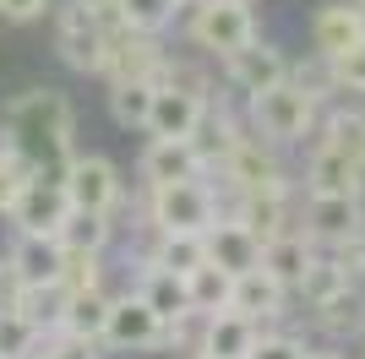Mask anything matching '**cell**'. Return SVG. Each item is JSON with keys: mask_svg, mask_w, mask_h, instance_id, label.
Listing matches in <instances>:
<instances>
[{"mask_svg": "<svg viewBox=\"0 0 365 359\" xmlns=\"http://www.w3.org/2000/svg\"><path fill=\"white\" fill-rule=\"evenodd\" d=\"M66 212H71V196H66L61 175H33L22 191L11 196V234H61Z\"/></svg>", "mask_w": 365, "mask_h": 359, "instance_id": "8fae6325", "label": "cell"}, {"mask_svg": "<svg viewBox=\"0 0 365 359\" xmlns=\"http://www.w3.org/2000/svg\"><path fill=\"white\" fill-rule=\"evenodd\" d=\"M349 283V272L333 261V251H317V261L305 267V278H300V288H294V299L300 305H317V299H327L333 288H344Z\"/></svg>", "mask_w": 365, "mask_h": 359, "instance_id": "1f68e13d", "label": "cell"}, {"mask_svg": "<svg viewBox=\"0 0 365 359\" xmlns=\"http://www.w3.org/2000/svg\"><path fill=\"white\" fill-rule=\"evenodd\" d=\"M229 196H245V191H273V196H294V185L300 180H289V169H284V158H278L273 142H262L251 125H245L235 142H229V152L213 164V175H207Z\"/></svg>", "mask_w": 365, "mask_h": 359, "instance_id": "277c9868", "label": "cell"}, {"mask_svg": "<svg viewBox=\"0 0 365 359\" xmlns=\"http://www.w3.org/2000/svg\"><path fill=\"white\" fill-rule=\"evenodd\" d=\"M180 6H191V0H180Z\"/></svg>", "mask_w": 365, "mask_h": 359, "instance_id": "7bdbcfd3", "label": "cell"}, {"mask_svg": "<svg viewBox=\"0 0 365 359\" xmlns=\"http://www.w3.org/2000/svg\"><path fill=\"white\" fill-rule=\"evenodd\" d=\"M305 359H349V354H344L338 343H322V348H311V343H305Z\"/></svg>", "mask_w": 365, "mask_h": 359, "instance_id": "f35d334b", "label": "cell"}, {"mask_svg": "<svg viewBox=\"0 0 365 359\" xmlns=\"http://www.w3.org/2000/svg\"><path fill=\"white\" fill-rule=\"evenodd\" d=\"M327 76H333L338 98H365V38H360V44H349L344 55L327 60Z\"/></svg>", "mask_w": 365, "mask_h": 359, "instance_id": "d6a6232c", "label": "cell"}, {"mask_svg": "<svg viewBox=\"0 0 365 359\" xmlns=\"http://www.w3.org/2000/svg\"><path fill=\"white\" fill-rule=\"evenodd\" d=\"M109 288H71L66 294V311H61V332L66 338H88V343H98L104 338V321H109Z\"/></svg>", "mask_w": 365, "mask_h": 359, "instance_id": "484cf974", "label": "cell"}, {"mask_svg": "<svg viewBox=\"0 0 365 359\" xmlns=\"http://www.w3.org/2000/svg\"><path fill=\"white\" fill-rule=\"evenodd\" d=\"M98 343H104V354H153V348H164V321L137 288H125L109 299V321Z\"/></svg>", "mask_w": 365, "mask_h": 359, "instance_id": "ba28073f", "label": "cell"}, {"mask_svg": "<svg viewBox=\"0 0 365 359\" xmlns=\"http://www.w3.org/2000/svg\"><path fill=\"white\" fill-rule=\"evenodd\" d=\"M61 185L66 196H71V207H88V212H120L125 202V180L120 169L109 164V158H98V152H71V164L61 169Z\"/></svg>", "mask_w": 365, "mask_h": 359, "instance_id": "9c48e42d", "label": "cell"}, {"mask_svg": "<svg viewBox=\"0 0 365 359\" xmlns=\"http://www.w3.org/2000/svg\"><path fill=\"white\" fill-rule=\"evenodd\" d=\"M49 11H55V0H0V22H11V28L44 22Z\"/></svg>", "mask_w": 365, "mask_h": 359, "instance_id": "8d00e7d4", "label": "cell"}, {"mask_svg": "<svg viewBox=\"0 0 365 359\" xmlns=\"http://www.w3.org/2000/svg\"><path fill=\"white\" fill-rule=\"evenodd\" d=\"M191 359H218V354H191Z\"/></svg>", "mask_w": 365, "mask_h": 359, "instance_id": "60d3db41", "label": "cell"}, {"mask_svg": "<svg viewBox=\"0 0 365 359\" xmlns=\"http://www.w3.org/2000/svg\"><path fill=\"white\" fill-rule=\"evenodd\" d=\"M289 66H294V60L284 55L273 38H262V33H257L251 44H240L235 55L218 60V76H224V88L245 104V98H257V93L278 88V82H289Z\"/></svg>", "mask_w": 365, "mask_h": 359, "instance_id": "52a82bcc", "label": "cell"}, {"mask_svg": "<svg viewBox=\"0 0 365 359\" xmlns=\"http://www.w3.org/2000/svg\"><path fill=\"white\" fill-rule=\"evenodd\" d=\"M104 44H109V28H104V16L93 11L88 0H66V6H55V55H61L66 71L98 76V66H104Z\"/></svg>", "mask_w": 365, "mask_h": 359, "instance_id": "8992f818", "label": "cell"}, {"mask_svg": "<svg viewBox=\"0 0 365 359\" xmlns=\"http://www.w3.org/2000/svg\"><path fill=\"white\" fill-rule=\"evenodd\" d=\"M0 142L16 147L38 175H61L76 152V104L61 88H28L0 104Z\"/></svg>", "mask_w": 365, "mask_h": 359, "instance_id": "6da1fadb", "label": "cell"}, {"mask_svg": "<svg viewBox=\"0 0 365 359\" xmlns=\"http://www.w3.org/2000/svg\"><path fill=\"white\" fill-rule=\"evenodd\" d=\"M137 261H158V267L169 272H191L207 261V234H185V229H164V234H148V245H142Z\"/></svg>", "mask_w": 365, "mask_h": 359, "instance_id": "d4e9b609", "label": "cell"}, {"mask_svg": "<svg viewBox=\"0 0 365 359\" xmlns=\"http://www.w3.org/2000/svg\"><path fill=\"white\" fill-rule=\"evenodd\" d=\"M6 261L16 267L22 283H61L66 245H61V234H16L11 245H6Z\"/></svg>", "mask_w": 365, "mask_h": 359, "instance_id": "ac0fdd59", "label": "cell"}, {"mask_svg": "<svg viewBox=\"0 0 365 359\" xmlns=\"http://www.w3.org/2000/svg\"><path fill=\"white\" fill-rule=\"evenodd\" d=\"M137 294L158 311V321H175V316L197 311L185 272H169V267H158V261H137Z\"/></svg>", "mask_w": 365, "mask_h": 359, "instance_id": "44dd1931", "label": "cell"}, {"mask_svg": "<svg viewBox=\"0 0 365 359\" xmlns=\"http://www.w3.org/2000/svg\"><path fill=\"white\" fill-rule=\"evenodd\" d=\"M115 218L109 212H88V207H71L66 212V224H61V245L66 251H98L109 256V245H115Z\"/></svg>", "mask_w": 365, "mask_h": 359, "instance_id": "83f0119b", "label": "cell"}, {"mask_svg": "<svg viewBox=\"0 0 365 359\" xmlns=\"http://www.w3.org/2000/svg\"><path fill=\"white\" fill-rule=\"evenodd\" d=\"M311 261H317V245H311L300 229H284V234L262 239V267L273 272L289 294L300 288V278H305V267H311Z\"/></svg>", "mask_w": 365, "mask_h": 359, "instance_id": "cb8c5ba5", "label": "cell"}, {"mask_svg": "<svg viewBox=\"0 0 365 359\" xmlns=\"http://www.w3.org/2000/svg\"><path fill=\"white\" fill-rule=\"evenodd\" d=\"M322 109H327V98H317L311 88H300L289 76V82H278V88L245 98V125H251L262 142H273V147L284 152V147H300V142L317 136Z\"/></svg>", "mask_w": 365, "mask_h": 359, "instance_id": "7a4b0ae2", "label": "cell"}, {"mask_svg": "<svg viewBox=\"0 0 365 359\" xmlns=\"http://www.w3.org/2000/svg\"><path fill=\"white\" fill-rule=\"evenodd\" d=\"M224 218V191L213 180H169V185H142V229L164 234V229H185V234H207Z\"/></svg>", "mask_w": 365, "mask_h": 359, "instance_id": "3957f363", "label": "cell"}, {"mask_svg": "<svg viewBox=\"0 0 365 359\" xmlns=\"http://www.w3.org/2000/svg\"><path fill=\"white\" fill-rule=\"evenodd\" d=\"M33 359H104V343H88V338H66V332H44Z\"/></svg>", "mask_w": 365, "mask_h": 359, "instance_id": "836d02e7", "label": "cell"}, {"mask_svg": "<svg viewBox=\"0 0 365 359\" xmlns=\"http://www.w3.org/2000/svg\"><path fill=\"white\" fill-rule=\"evenodd\" d=\"M300 191L305 196H365V164L349 158L344 147L333 142H311L305 152V175H300Z\"/></svg>", "mask_w": 365, "mask_h": 359, "instance_id": "4fadbf2b", "label": "cell"}, {"mask_svg": "<svg viewBox=\"0 0 365 359\" xmlns=\"http://www.w3.org/2000/svg\"><path fill=\"white\" fill-rule=\"evenodd\" d=\"M317 136L322 142H333V147H344L349 152V158H360L365 164V115L360 109H322V125H317ZM317 136H311V142H317Z\"/></svg>", "mask_w": 365, "mask_h": 359, "instance_id": "f1b7e54d", "label": "cell"}, {"mask_svg": "<svg viewBox=\"0 0 365 359\" xmlns=\"http://www.w3.org/2000/svg\"><path fill=\"white\" fill-rule=\"evenodd\" d=\"M300 234L311 239L317 251H333L344 239L365 234V196H305Z\"/></svg>", "mask_w": 365, "mask_h": 359, "instance_id": "7c38bea8", "label": "cell"}, {"mask_svg": "<svg viewBox=\"0 0 365 359\" xmlns=\"http://www.w3.org/2000/svg\"><path fill=\"white\" fill-rule=\"evenodd\" d=\"M207 158H202L197 136H148V147L137 158L142 185H169V180H202Z\"/></svg>", "mask_w": 365, "mask_h": 359, "instance_id": "5bb4252c", "label": "cell"}, {"mask_svg": "<svg viewBox=\"0 0 365 359\" xmlns=\"http://www.w3.org/2000/svg\"><path fill=\"white\" fill-rule=\"evenodd\" d=\"M180 28H185V44L202 60H224L262 33L251 0H191L180 11Z\"/></svg>", "mask_w": 365, "mask_h": 359, "instance_id": "5b68a950", "label": "cell"}, {"mask_svg": "<svg viewBox=\"0 0 365 359\" xmlns=\"http://www.w3.org/2000/svg\"><path fill=\"white\" fill-rule=\"evenodd\" d=\"M311 311V327L327 338V343H365V283L360 278H349L344 288H333L327 299H317V305H305Z\"/></svg>", "mask_w": 365, "mask_h": 359, "instance_id": "9a60e30c", "label": "cell"}, {"mask_svg": "<svg viewBox=\"0 0 365 359\" xmlns=\"http://www.w3.org/2000/svg\"><path fill=\"white\" fill-rule=\"evenodd\" d=\"M289 202H294V196L245 191V196H229L224 212H229V218H240L257 239H273V234H284V229H294V224H289Z\"/></svg>", "mask_w": 365, "mask_h": 359, "instance_id": "7402d4cb", "label": "cell"}, {"mask_svg": "<svg viewBox=\"0 0 365 359\" xmlns=\"http://www.w3.org/2000/svg\"><path fill=\"white\" fill-rule=\"evenodd\" d=\"M289 288L278 283L273 272L262 267H245V272H235V288H229V311H240V316H251V321H262V327H278L284 316H289Z\"/></svg>", "mask_w": 365, "mask_h": 359, "instance_id": "2e32d148", "label": "cell"}, {"mask_svg": "<svg viewBox=\"0 0 365 359\" xmlns=\"http://www.w3.org/2000/svg\"><path fill=\"white\" fill-rule=\"evenodd\" d=\"M360 38H365V28H360V6H354V0L317 6V16H311V55L333 60L349 44H360Z\"/></svg>", "mask_w": 365, "mask_h": 359, "instance_id": "d6986e66", "label": "cell"}, {"mask_svg": "<svg viewBox=\"0 0 365 359\" xmlns=\"http://www.w3.org/2000/svg\"><path fill=\"white\" fill-rule=\"evenodd\" d=\"M153 93H158V82H148V76H131V82H109V120L120 125V131H142L148 136V115H153Z\"/></svg>", "mask_w": 365, "mask_h": 359, "instance_id": "4316f807", "label": "cell"}, {"mask_svg": "<svg viewBox=\"0 0 365 359\" xmlns=\"http://www.w3.org/2000/svg\"><path fill=\"white\" fill-rule=\"evenodd\" d=\"M354 6H360V28H365V0H354Z\"/></svg>", "mask_w": 365, "mask_h": 359, "instance_id": "ab89813d", "label": "cell"}, {"mask_svg": "<svg viewBox=\"0 0 365 359\" xmlns=\"http://www.w3.org/2000/svg\"><path fill=\"white\" fill-rule=\"evenodd\" d=\"M207 261H218L224 272H245L262 261V239L251 234V229L240 224V218H218L213 229H207Z\"/></svg>", "mask_w": 365, "mask_h": 359, "instance_id": "603a6c76", "label": "cell"}, {"mask_svg": "<svg viewBox=\"0 0 365 359\" xmlns=\"http://www.w3.org/2000/svg\"><path fill=\"white\" fill-rule=\"evenodd\" d=\"M257 338H262V321H251V316H240V311H213L207 321H202V343H197V354L245 359L251 348H257Z\"/></svg>", "mask_w": 365, "mask_h": 359, "instance_id": "ffe728a7", "label": "cell"}, {"mask_svg": "<svg viewBox=\"0 0 365 359\" xmlns=\"http://www.w3.org/2000/svg\"><path fill=\"white\" fill-rule=\"evenodd\" d=\"M333 261L349 272V278H360V283H365V234H354V239H344V245H333Z\"/></svg>", "mask_w": 365, "mask_h": 359, "instance_id": "74e56055", "label": "cell"}, {"mask_svg": "<svg viewBox=\"0 0 365 359\" xmlns=\"http://www.w3.org/2000/svg\"><path fill=\"white\" fill-rule=\"evenodd\" d=\"M0 359H22V354H0Z\"/></svg>", "mask_w": 365, "mask_h": 359, "instance_id": "b9f144b4", "label": "cell"}, {"mask_svg": "<svg viewBox=\"0 0 365 359\" xmlns=\"http://www.w3.org/2000/svg\"><path fill=\"white\" fill-rule=\"evenodd\" d=\"M33 175H38V169H33V164H28V158H22L16 147H6V142H0V212L11 207V196L22 191V185H28Z\"/></svg>", "mask_w": 365, "mask_h": 359, "instance_id": "e575fe53", "label": "cell"}, {"mask_svg": "<svg viewBox=\"0 0 365 359\" xmlns=\"http://www.w3.org/2000/svg\"><path fill=\"white\" fill-rule=\"evenodd\" d=\"M245 359H305V338L300 332H284V327H262L257 348Z\"/></svg>", "mask_w": 365, "mask_h": 359, "instance_id": "d590c367", "label": "cell"}, {"mask_svg": "<svg viewBox=\"0 0 365 359\" xmlns=\"http://www.w3.org/2000/svg\"><path fill=\"white\" fill-rule=\"evenodd\" d=\"M164 38L158 33H137V28H115L104 44V66H98V82H131V76H148V82H158L164 76Z\"/></svg>", "mask_w": 365, "mask_h": 359, "instance_id": "30bf717a", "label": "cell"}, {"mask_svg": "<svg viewBox=\"0 0 365 359\" xmlns=\"http://www.w3.org/2000/svg\"><path fill=\"white\" fill-rule=\"evenodd\" d=\"M191 305H197L202 316H213V311H229V288H235V272H224L218 261H202L191 278Z\"/></svg>", "mask_w": 365, "mask_h": 359, "instance_id": "f546056e", "label": "cell"}, {"mask_svg": "<svg viewBox=\"0 0 365 359\" xmlns=\"http://www.w3.org/2000/svg\"><path fill=\"white\" fill-rule=\"evenodd\" d=\"M180 0H120V16H125V28H137V33H158L164 38L175 22H180Z\"/></svg>", "mask_w": 365, "mask_h": 359, "instance_id": "4dcf8cb0", "label": "cell"}, {"mask_svg": "<svg viewBox=\"0 0 365 359\" xmlns=\"http://www.w3.org/2000/svg\"><path fill=\"white\" fill-rule=\"evenodd\" d=\"M202 115H207V98H202V93L175 88V82H158L153 115H148V136H197Z\"/></svg>", "mask_w": 365, "mask_h": 359, "instance_id": "e0dca14e", "label": "cell"}]
</instances>
